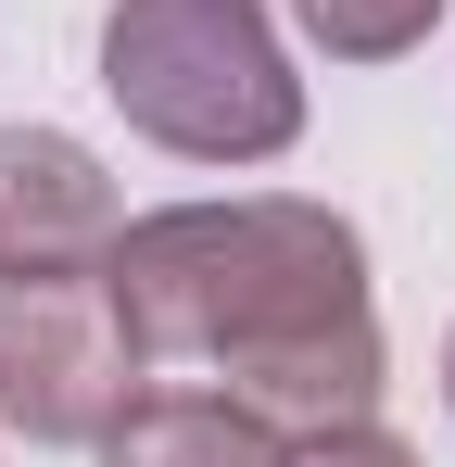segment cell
Returning <instances> with one entry per match:
<instances>
[{
	"label": "cell",
	"mask_w": 455,
	"mask_h": 467,
	"mask_svg": "<svg viewBox=\"0 0 455 467\" xmlns=\"http://www.w3.org/2000/svg\"><path fill=\"white\" fill-rule=\"evenodd\" d=\"M101 291L140 328V354H253V341H291L329 316H367V253L329 202L291 190H253V202H164L140 228H114L101 253Z\"/></svg>",
	"instance_id": "cell-1"
},
{
	"label": "cell",
	"mask_w": 455,
	"mask_h": 467,
	"mask_svg": "<svg viewBox=\"0 0 455 467\" xmlns=\"http://www.w3.org/2000/svg\"><path fill=\"white\" fill-rule=\"evenodd\" d=\"M152 391L140 328L114 316L101 265L89 278H0V430L26 442H89Z\"/></svg>",
	"instance_id": "cell-3"
},
{
	"label": "cell",
	"mask_w": 455,
	"mask_h": 467,
	"mask_svg": "<svg viewBox=\"0 0 455 467\" xmlns=\"http://www.w3.org/2000/svg\"><path fill=\"white\" fill-rule=\"evenodd\" d=\"M279 467H418V455H405V442H392L379 417H342V430H303Z\"/></svg>",
	"instance_id": "cell-8"
},
{
	"label": "cell",
	"mask_w": 455,
	"mask_h": 467,
	"mask_svg": "<svg viewBox=\"0 0 455 467\" xmlns=\"http://www.w3.org/2000/svg\"><path fill=\"white\" fill-rule=\"evenodd\" d=\"M443 404H455V341H443Z\"/></svg>",
	"instance_id": "cell-9"
},
{
	"label": "cell",
	"mask_w": 455,
	"mask_h": 467,
	"mask_svg": "<svg viewBox=\"0 0 455 467\" xmlns=\"http://www.w3.org/2000/svg\"><path fill=\"white\" fill-rule=\"evenodd\" d=\"M216 391H240L279 442L379 417V316H329V328H291V341H253V354L216 367Z\"/></svg>",
	"instance_id": "cell-5"
},
{
	"label": "cell",
	"mask_w": 455,
	"mask_h": 467,
	"mask_svg": "<svg viewBox=\"0 0 455 467\" xmlns=\"http://www.w3.org/2000/svg\"><path fill=\"white\" fill-rule=\"evenodd\" d=\"M291 442L240 404V391H190V379H152L114 430H101V467H279Z\"/></svg>",
	"instance_id": "cell-6"
},
{
	"label": "cell",
	"mask_w": 455,
	"mask_h": 467,
	"mask_svg": "<svg viewBox=\"0 0 455 467\" xmlns=\"http://www.w3.org/2000/svg\"><path fill=\"white\" fill-rule=\"evenodd\" d=\"M114 114L190 164H266L303 140V77L266 0H114L101 13Z\"/></svg>",
	"instance_id": "cell-2"
},
{
	"label": "cell",
	"mask_w": 455,
	"mask_h": 467,
	"mask_svg": "<svg viewBox=\"0 0 455 467\" xmlns=\"http://www.w3.org/2000/svg\"><path fill=\"white\" fill-rule=\"evenodd\" d=\"M127 228L114 177L64 127H0V278H89Z\"/></svg>",
	"instance_id": "cell-4"
},
{
	"label": "cell",
	"mask_w": 455,
	"mask_h": 467,
	"mask_svg": "<svg viewBox=\"0 0 455 467\" xmlns=\"http://www.w3.org/2000/svg\"><path fill=\"white\" fill-rule=\"evenodd\" d=\"M291 13H303V38H316L329 64H392V51L430 38L443 0H291Z\"/></svg>",
	"instance_id": "cell-7"
}]
</instances>
